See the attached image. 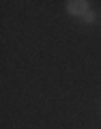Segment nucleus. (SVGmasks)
Wrapping results in <instances>:
<instances>
[{"mask_svg":"<svg viewBox=\"0 0 101 129\" xmlns=\"http://www.w3.org/2000/svg\"><path fill=\"white\" fill-rule=\"evenodd\" d=\"M64 9L73 17H84L90 11V2L88 0H69V2H64Z\"/></svg>","mask_w":101,"mask_h":129,"instance_id":"obj_1","label":"nucleus"},{"mask_svg":"<svg viewBox=\"0 0 101 129\" xmlns=\"http://www.w3.org/2000/svg\"><path fill=\"white\" fill-rule=\"evenodd\" d=\"M97 19H99V13L90 9V11H88V13L84 15V17H82V22H84V24H88V26H92V24H95Z\"/></svg>","mask_w":101,"mask_h":129,"instance_id":"obj_2","label":"nucleus"},{"mask_svg":"<svg viewBox=\"0 0 101 129\" xmlns=\"http://www.w3.org/2000/svg\"><path fill=\"white\" fill-rule=\"evenodd\" d=\"M99 110H101V106H99Z\"/></svg>","mask_w":101,"mask_h":129,"instance_id":"obj_3","label":"nucleus"}]
</instances>
